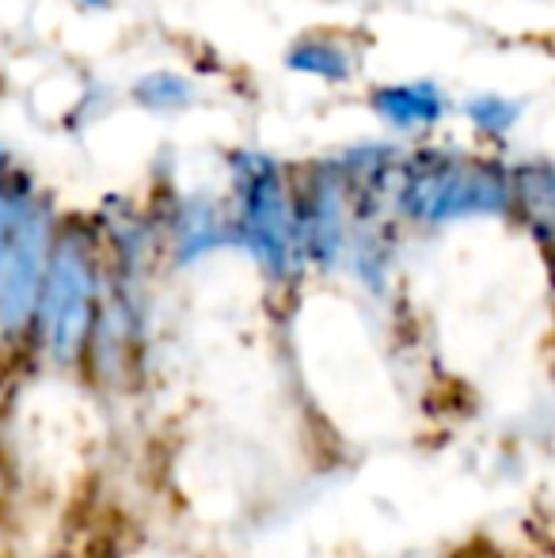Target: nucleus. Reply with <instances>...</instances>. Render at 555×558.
Here are the masks:
<instances>
[{"label":"nucleus","mask_w":555,"mask_h":558,"mask_svg":"<svg viewBox=\"0 0 555 558\" xmlns=\"http://www.w3.org/2000/svg\"><path fill=\"white\" fill-rule=\"evenodd\" d=\"M510 214L544 243L555 247V163L526 160L510 168Z\"/></svg>","instance_id":"obj_7"},{"label":"nucleus","mask_w":555,"mask_h":558,"mask_svg":"<svg viewBox=\"0 0 555 558\" xmlns=\"http://www.w3.org/2000/svg\"><path fill=\"white\" fill-rule=\"evenodd\" d=\"M464 114L468 122L475 125L480 133H487V137H506V133L518 125L521 118V104H514V99L506 96H475L472 104H464Z\"/></svg>","instance_id":"obj_10"},{"label":"nucleus","mask_w":555,"mask_h":558,"mask_svg":"<svg viewBox=\"0 0 555 558\" xmlns=\"http://www.w3.org/2000/svg\"><path fill=\"white\" fill-rule=\"evenodd\" d=\"M354 50H350L342 38L327 35V31H309L301 35L293 46L286 50V65L293 73H304V76H316V81H350L354 76Z\"/></svg>","instance_id":"obj_9"},{"label":"nucleus","mask_w":555,"mask_h":558,"mask_svg":"<svg viewBox=\"0 0 555 558\" xmlns=\"http://www.w3.org/2000/svg\"><path fill=\"white\" fill-rule=\"evenodd\" d=\"M50 247V221L35 202L23 198L4 243H0V327L4 331H23L27 319L35 316Z\"/></svg>","instance_id":"obj_5"},{"label":"nucleus","mask_w":555,"mask_h":558,"mask_svg":"<svg viewBox=\"0 0 555 558\" xmlns=\"http://www.w3.org/2000/svg\"><path fill=\"white\" fill-rule=\"evenodd\" d=\"M99 263L84 235L65 232L53 240L46 258L43 293H38V327L46 350L58 365H73L92 342L99 316Z\"/></svg>","instance_id":"obj_3"},{"label":"nucleus","mask_w":555,"mask_h":558,"mask_svg":"<svg viewBox=\"0 0 555 558\" xmlns=\"http://www.w3.org/2000/svg\"><path fill=\"white\" fill-rule=\"evenodd\" d=\"M137 104H145L148 111H179V107L194 104V92L183 76L176 73H153L137 84Z\"/></svg>","instance_id":"obj_11"},{"label":"nucleus","mask_w":555,"mask_h":558,"mask_svg":"<svg viewBox=\"0 0 555 558\" xmlns=\"http://www.w3.org/2000/svg\"><path fill=\"white\" fill-rule=\"evenodd\" d=\"M229 225L232 247L248 251L267 281L293 286L304 270L301 217H297V175L267 153L229 156Z\"/></svg>","instance_id":"obj_2"},{"label":"nucleus","mask_w":555,"mask_h":558,"mask_svg":"<svg viewBox=\"0 0 555 558\" xmlns=\"http://www.w3.org/2000/svg\"><path fill=\"white\" fill-rule=\"evenodd\" d=\"M168 240L176 263H198L209 251L232 247V225L229 206L217 198H179V206L168 217Z\"/></svg>","instance_id":"obj_6"},{"label":"nucleus","mask_w":555,"mask_h":558,"mask_svg":"<svg viewBox=\"0 0 555 558\" xmlns=\"http://www.w3.org/2000/svg\"><path fill=\"white\" fill-rule=\"evenodd\" d=\"M393 209L422 228L510 217V163L460 148H419L396 163Z\"/></svg>","instance_id":"obj_1"},{"label":"nucleus","mask_w":555,"mask_h":558,"mask_svg":"<svg viewBox=\"0 0 555 558\" xmlns=\"http://www.w3.org/2000/svg\"><path fill=\"white\" fill-rule=\"evenodd\" d=\"M297 175V217L309 266L331 270L347 258V243L354 232V194L342 160H319Z\"/></svg>","instance_id":"obj_4"},{"label":"nucleus","mask_w":555,"mask_h":558,"mask_svg":"<svg viewBox=\"0 0 555 558\" xmlns=\"http://www.w3.org/2000/svg\"><path fill=\"white\" fill-rule=\"evenodd\" d=\"M373 111L400 133L430 130L445 118V92L430 81H400L373 88Z\"/></svg>","instance_id":"obj_8"}]
</instances>
